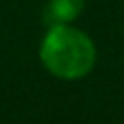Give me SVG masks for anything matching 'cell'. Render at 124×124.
I'll return each instance as SVG.
<instances>
[{
	"label": "cell",
	"mask_w": 124,
	"mask_h": 124,
	"mask_svg": "<svg viewBox=\"0 0 124 124\" xmlns=\"http://www.w3.org/2000/svg\"><path fill=\"white\" fill-rule=\"evenodd\" d=\"M43 66L60 79L85 78L95 66V45L79 29L56 23L48 29L39 50Z\"/></svg>",
	"instance_id": "obj_1"
},
{
	"label": "cell",
	"mask_w": 124,
	"mask_h": 124,
	"mask_svg": "<svg viewBox=\"0 0 124 124\" xmlns=\"http://www.w3.org/2000/svg\"><path fill=\"white\" fill-rule=\"evenodd\" d=\"M83 6H85V0H50L46 8V16L52 21V25L70 23L81 14Z\"/></svg>",
	"instance_id": "obj_2"
}]
</instances>
